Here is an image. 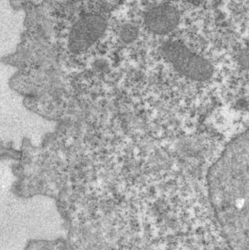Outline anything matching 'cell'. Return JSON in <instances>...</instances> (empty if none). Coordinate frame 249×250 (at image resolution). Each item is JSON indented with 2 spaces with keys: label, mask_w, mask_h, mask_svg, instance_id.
Here are the masks:
<instances>
[{
  "label": "cell",
  "mask_w": 249,
  "mask_h": 250,
  "mask_svg": "<svg viewBox=\"0 0 249 250\" xmlns=\"http://www.w3.org/2000/svg\"><path fill=\"white\" fill-rule=\"evenodd\" d=\"M165 58L172 63L178 71L194 79H207L212 68L208 61L190 51L181 42L173 41L163 45Z\"/></svg>",
  "instance_id": "cell-1"
},
{
  "label": "cell",
  "mask_w": 249,
  "mask_h": 250,
  "mask_svg": "<svg viewBox=\"0 0 249 250\" xmlns=\"http://www.w3.org/2000/svg\"><path fill=\"white\" fill-rule=\"evenodd\" d=\"M106 20L99 15H88L80 19L70 32L69 46L73 52L86 51L105 32Z\"/></svg>",
  "instance_id": "cell-2"
},
{
  "label": "cell",
  "mask_w": 249,
  "mask_h": 250,
  "mask_svg": "<svg viewBox=\"0 0 249 250\" xmlns=\"http://www.w3.org/2000/svg\"><path fill=\"white\" fill-rule=\"evenodd\" d=\"M178 10L171 4H164L150 9L145 16V23L150 32L166 35L173 31L179 23Z\"/></svg>",
  "instance_id": "cell-3"
},
{
  "label": "cell",
  "mask_w": 249,
  "mask_h": 250,
  "mask_svg": "<svg viewBox=\"0 0 249 250\" xmlns=\"http://www.w3.org/2000/svg\"><path fill=\"white\" fill-rule=\"evenodd\" d=\"M138 35V31L133 25H124L120 31V38L124 42L130 43L135 41Z\"/></svg>",
  "instance_id": "cell-4"
}]
</instances>
